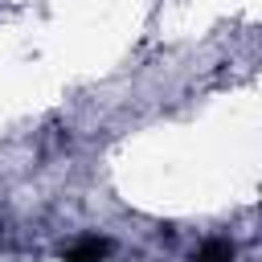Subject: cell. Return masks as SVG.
Listing matches in <instances>:
<instances>
[{
  "label": "cell",
  "instance_id": "obj_2",
  "mask_svg": "<svg viewBox=\"0 0 262 262\" xmlns=\"http://www.w3.org/2000/svg\"><path fill=\"white\" fill-rule=\"evenodd\" d=\"M192 262H233V246L225 237H209V242H201V250L192 254Z\"/></svg>",
  "mask_w": 262,
  "mask_h": 262
},
{
  "label": "cell",
  "instance_id": "obj_1",
  "mask_svg": "<svg viewBox=\"0 0 262 262\" xmlns=\"http://www.w3.org/2000/svg\"><path fill=\"white\" fill-rule=\"evenodd\" d=\"M111 242L106 237H98V233H86V237H78L74 246H66L61 250V262H102V258H111Z\"/></svg>",
  "mask_w": 262,
  "mask_h": 262
}]
</instances>
